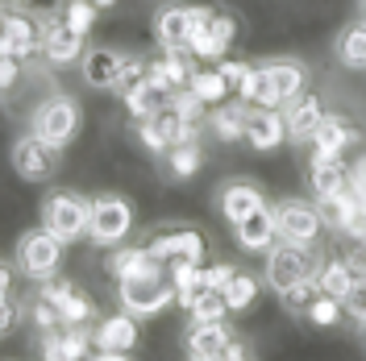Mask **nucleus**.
I'll list each match as a JSON object with an SVG mask.
<instances>
[{"instance_id": "obj_1", "label": "nucleus", "mask_w": 366, "mask_h": 361, "mask_svg": "<svg viewBox=\"0 0 366 361\" xmlns=\"http://www.w3.org/2000/svg\"><path fill=\"white\" fill-rule=\"evenodd\" d=\"M117 299H121V307L134 312V316H162L171 303H179L175 283H171V270L142 274V278H121Z\"/></svg>"}, {"instance_id": "obj_2", "label": "nucleus", "mask_w": 366, "mask_h": 361, "mask_svg": "<svg viewBox=\"0 0 366 361\" xmlns=\"http://www.w3.org/2000/svg\"><path fill=\"white\" fill-rule=\"evenodd\" d=\"M129 228H134V203L125 195H96L92 200V212H88L92 245H104V249L125 245Z\"/></svg>"}, {"instance_id": "obj_3", "label": "nucleus", "mask_w": 366, "mask_h": 361, "mask_svg": "<svg viewBox=\"0 0 366 361\" xmlns=\"http://www.w3.org/2000/svg\"><path fill=\"white\" fill-rule=\"evenodd\" d=\"M29 129L42 137L46 146H54V150H63L75 141L79 133V104L71 100V96H46L42 104L34 108V121H29Z\"/></svg>"}, {"instance_id": "obj_4", "label": "nucleus", "mask_w": 366, "mask_h": 361, "mask_svg": "<svg viewBox=\"0 0 366 361\" xmlns=\"http://www.w3.org/2000/svg\"><path fill=\"white\" fill-rule=\"evenodd\" d=\"M88 212L92 200L75 195V191H50L42 200V228H50L59 241H79V237H88Z\"/></svg>"}, {"instance_id": "obj_5", "label": "nucleus", "mask_w": 366, "mask_h": 361, "mask_svg": "<svg viewBox=\"0 0 366 361\" xmlns=\"http://www.w3.org/2000/svg\"><path fill=\"white\" fill-rule=\"evenodd\" d=\"M308 274H317V262H312L308 245L274 241V245L267 249V287H271L274 295H283L287 287H296L300 278H308Z\"/></svg>"}, {"instance_id": "obj_6", "label": "nucleus", "mask_w": 366, "mask_h": 361, "mask_svg": "<svg viewBox=\"0 0 366 361\" xmlns=\"http://www.w3.org/2000/svg\"><path fill=\"white\" fill-rule=\"evenodd\" d=\"M63 249H67V241H59L50 228H34V233H25L17 241V266H21V274L46 283L63 266Z\"/></svg>"}, {"instance_id": "obj_7", "label": "nucleus", "mask_w": 366, "mask_h": 361, "mask_svg": "<svg viewBox=\"0 0 366 361\" xmlns=\"http://www.w3.org/2000/svg\"><path fill=\"white\" fill-rule=\"evenodd\" d=\"M274 228H279V241H296V245L312 249V241H317L320 228H325V216H320L317 203L287 195V200L274 203Z\"/></svg>"}, {"instance_id": "obj_8", "label": "nucleus", "mask_w": 366, "mask_h": 361, "mask_svg": "<svg viewBox=\"0 0 366 361\" xmlns=\"http://www.w3.org/2000/svg\"><path fill=\"white\" fill-rule=\"evenodd\" d=\"M146 249L159 258L162 266H204L208 241L196 228H167V233H154L146 241Z\"/></svg>"}, {"instance_id": "obj_9", "label": "nucleus", "mask_w": 366, "mask_h": 361, "mask_svg": "<svg viewBox=\"0 0 366 361\" xmlns=\"http://www.w3.org/2000/svg\"><path fill=\"white\" fill-rule=\"evenodd\" d=\"M54 146H46L42 137L34 133H21L17 141H13V150H9V162H13V171L21 175L25 183H46L50 175H54Z\"/></svg>"}, {"instance_id": "obj_10", "label": "nucleus", "mask_w": 366, "mask_h": 361, "mask_svg": "<svg viewBox=\"0 0 366 361\" xmlns=\"http://www.w3.org/2000/svg\"><path fill=\"white\" fill-rule=\"evenodd\" d=\"M242 141L250 150H258V154H274L287 141V116H283V108L250 104V113H246V137Z\"/></svg>"}, {"instance_id": "obj_11", "label": "nucleus", "mask_w": 366, "mask_h": 361, "mask_svg": "<svg viewBox=\"0 0 366 361\" xmlns=\"http://www.w3.org/2000/svg\"><path fill=\"white\" fill-rule=\"evenodd\" d=\"M192 75H196V54H192V50H162L159 59L146 63V79H150L154 88H162L167 96L187 91Z\"/></svg>"}, {"instance_id": "obj_12", "label": "nucleus", "mask_w": 366, "mask_h": 361, "mask_svg": "<svg viewBox=\"0 0 366 361\" xmlns=\"http://www.w3.org/2000/svg\"><path fill=\"white\" fill-rule=\"evenodd\" d=\"M92 345H96V357H104V361L125 357L137 345V316L134 312H117V316L100 320L96 332H92Z\"/></svg>"}, {"instance_id": "obj_13", "label": "nucleus", "mask_w": 366, "mask_h": 361, "mask_svg": "<svg viewBox=\"0 0 366 361\" xmlns=\"http://www.w3.org/2000/svg\"><path fill=\"white\" fill-rule=\"evenodd\" d=\"M262 75H267V91H271L274 108L292 104L300 91L308 88V67L296 63V59H271V63H262Z\"/></svg>"}, {"instance_id": "obj_14", "label": "nucleus", "mask_w": 366, "mask_h": 361, "mask_svg": "<svg viewBox=\"0 0 366 361\" xmlns=\"http://www.w3.org/2000/svg\"><path fill=\"white\" fill-rule=\"evenodd\" d=\"M233 241L246 249V253H267L279 241V228H274V208L258 203L254 212H246L242 220H233Z\"/></svg>"}, {"instance_id": "obj_15", "label": "nucleus", "mask_w": 366, "mask_h": 361, "mask_svg": "<svg viewBox=\"0 0 366 361\" xmlns=\"http://www.w3.org/2000/svg\"><path fill=\"white\" fill-rule=\"evenodd\" d=\"M42 54L50 67H67L75 59H84V34H75L63 17L42 25Z\"/></svg>"}, {"instance_id": "obj_16", "label": "nucleus", "mask_w": 366, "mask_h": 361, "mask_svg": "<svg viewBox=\"0 0 366 361\" xmlns=\"http://www.w3.org/2000/svg\"><path fill=\"white\" fill-rule=\"evenodd\" d=\"M229 340H233V332L225 328V320H208V324H192L187 328V345L183 349L196 361H225Z\"/></svg>"}, {"instance_id": "obj_17", "label": "nucleus", "mask_w": 366, "mask_h": 361, "mask_svg": "<svg viewBox=\"0 0 366 361\" xmlns=\"http://www.w3.org/2000/svg\"><path fill=\"white\" fill-rule=\"evenodd\" d=\"M283 116H287V137L292 141H312L317 125L325 121V100H320L317 91L304 88L292 104H283Z\"/></svg>"}, {"instance_id": "obj_18", "label": "nucleus", "mask_w": 366, "mask_h": 361, "mask_svg": "<svg viewBox=\"0 0 366 361\" xmlns=\"http://www.w3.org/2000/svg\"><path fill=\"white\" fill-rule=\"evenodd\" d=\"M345 183H350V162H345V154H317L312 150V162H308V187H312V195L317 200L337 195Z\"/></svg>"}, {"instance_id": "obj_19", "label": "nucleus", "mask_w": 366, "mask_h": 361, "mask_svg": "<svg viewBox=\"0 0 366 361\" xmlns=\"http://www.w3.org/2000/svg\"><path fill=\"white\" fill-rule=\"evenodd\" d=\"M79 71H84V83L96 91H117V79H121V54L113 46H92L79 59Z\"/></svg>"}, {"instance_id": "obj_20", "label": "nucleus", "mask_w": 366, "mask_h": 361, "mask_svg": "<svg viewBox=\"0 0 366 361\" xmlns=\"http://www.w3.org/2000/svg\"><path fill=\"white\" fill-rule=\"evenodd\" d=\"M92 353V337L84 332V324H63L59 332L42 337V357L46 361H84Z\"/></svg>"}, {"instance_id": "obj_21", "label": "nucleus", "mask_w": 366, "mask_h": 361, "mask_svg": "<svg viewBox=\"0 0 366 361\" xmlns=\"http://www.w3.org/2000/svg\"><path fill=\"white\" fill-rule=\"evenodd\" d=\"M42 295L50 299V303H54V307H59V316H63V324H88V320H92V312H96L88 295H84V291H75V287H71V283H63V278L54 283V274L46 278Z\"/></svg>"}, {"instance_id": "obj_22", "label": "nucleus", "mask_w": 366, "mask_h": 361, "mask_svg": "<svg viewBox=\"0 0 366 361\" xmlns=\"http://www.w3.org/2000/svg\"><path fill=\"white\" fill-rule=\"evenodd\" d=\"M354 141H362V133H358L354 121H345V116H337V113H325V121H320L317 133H312V150H317V154H345Z\"/></svg>"}, {"instance_id": "obj_23", "label": "nucleus", "mask_w": 366, "mask_h": 361, "mask_svg": "<svg viewBox=\"0 0 366 361\" xmlns=\"http://www.w3.org/2000/svg\"><path fill=\"white\" fill-rule=\"evenodd\" d=\"M154 38L162 50H187L192 38V9L187 4H167L159 17H154Z\"/></svg>"}, {"instance_id": "obj_24", "label": "nucleus", "mask_w": 366, "mask_h": 361, "mask_svg": "<svg viewBox=\"0 0 366 361\" xmlns=\"http://www.w3.org/2000/svg\"><path fill=\"white\" fill-rule=\"evenodd\" d=\"M0 29H4V38L13 46V54L17 59H29V54H42V25L34 21V17H25V13H4L0 17Z\"/></svg>"}, {"instance_id": "obj_25", "label": "nucleus", "mask_w": 366, "mask_h": 361, "mask_svg": "<svg viewBox=\"0 0 366 361\" xmlns=\"http://www.w3.org/2000/svg\"><path fill=\"white\" fill-rule=\"evenodd\" d=\"M167 270L159 258L150 253L146 245H113V258H109V274H117V283L121 278H142V274H159Z\"/></svg>"}, {"instance_id": "obj_26", "label": "nucleus", "mask_w": 366, "mask_h": 361, "mask_svg": "<svg viewBox=\"0 0 366 361\" xmlns=\"http://www.w3.org/2000/svg\"><path fill=\"white\" fill-rule=\"evenodd\" d=\"M317 278H320V291L333 295V299H342V303H345V299H350L354 291H358V283H362V278L354 274V266H350L345 258H329V262H325V266L317 270Z\"/></svg>"}, {"instance_id": "obj_27", "label": "nucleus", "mask_w": 366, "mask_h": 361, "mask_svg": "<svg viewBox=\"0 0 366 361\" xmlns=\"http://www.w3.org/2000/svg\"><path fill=\"white\" fill-rule=\"evenodd\" d=\"M246 113H250V104L246 100H233V104H217L212 113H208V125H212V133L221 137L225 146H233V141H242L246 137Z\"/></svg>"}, {"instance_id": "obj_28", "label": "nucleus", "mask_w": 366, "mask_h": 361, "mask_svg": "<svg viewBox=\"0 0 366 361\" xmlns=\"http://www.w3.org/2000/svg\"><path fill=\"white\" fill-rule=\"evenodd\" d=\"M217 203H221V212H225V220L233 225V220H242L246 212H254L258 203H262V191L254 187V183H225L221 187V195H217Z\"/></svg>"}, {"instance_id": "obj_29", "label": "nucleus", "mask_w": 366, "mask_h": 361, "mask_svg": "<svg viewBox=\"0 0 366 361\" xmlns=\"http://www.w3.org/2000/svg\"><path fill=\"white\" fill-rule=\"evenodd\" d=\"M337 63L350 71H366V21L362 17L337 34Z\"/></svg>"}, {"instance_id": "obj_30", "label": "nucleus", "mask_w": 366, "mask_h": 361, "mask_svg": "<svg viewBox=\"0 0 366 361\" xmlns=\"http://www.w3.org/2000/svg\"><path fill=\"white\" fill-rule=\"evenodd\" d=\"M187 91H192L196 100H204L208 108H217V104H225V96H229L233 88L225 83V75H221L217 67H196V75H192Z\"/></svg>"}, {"instance_id": "obj_31", "label": "nucleus", "mask_w": 366, "mask_h": 361, "mask_svg": "<svg viewBox=\"0 0 366 361\" xmlns=\"http://www.w3.org/2000/svg\"><path fill=\"white\" fill-rule=\"evenodd\" d=\"M200 166H204V154H200L196 137H183V141H175V146L167 150V171H171V179H192Z\"/></svg>"}, {"instance_id": "obj_32", "label": "nucleus", "mask_w": 366, "mask_h": 361, "mask_svg": "<svg viewBox=\"0 0 366 361\" xmlns=\"http://www.w3.org/2000/svg\"><path fill=\"white\" fill-rule=\"evenodd\" d=\"M121 100H125V113L134 116V121H146L150 113H159V108L167 104V100H171V96H167L162 88H154V83L146 79V83H137L134 91H125Z\"/></svg>"}, {"instance_id": "obj_33", "label": "nucleus", "mask_w": 366, "mask_h": 361, "mask_svg": "<svg viewBox=\"0 0 366 361\" xmlns=\"http://www.w3.org/2000/svg\"><path fill=\"white\" fill-rule=\"evenodd\" d=\"M187 316H192V324H208V320H225L229 303H225V291H212V287H200V291L192 295L187 303Z\"/></svg>"}, {"instance_id": "obj_34", "label": "nucleus", "mask_w": 366, "mask_h": 361, "mask_svg": "<svg viewBox=\"0 0 366 361\" xmlns=\"http://www.w3.org/2000/svg\"><path fill=\"white\" fill-rule=\"evenodd\" d=\"M254 299H258V278L246 270H237L233 278H229V287H225V303H229V312H246Z\"/></svg>"}, {"instance_id": "obj_35", "label": "nucleus", "mask_w": 366, "mask_h": 361, "mask_svg": "<svg viewBox=\"0 0 366 361\" xmlns=\"http://www.w3.org/2000/svg\"><path fill=\"white\" fill-rule=\"evenodd\" d=\"M317 295H320V278H317V274H308V278H300L296 287H287L279 299H283V307H287V312L304 316V312L317 303Z\"/></svg>"}, {"instance_id": "obj_36", "label": "nucleus", "mask_w": 366, "mask_h": 361, "mask_svg": "<svg viewBox=\"0 0 366 361\" xmlns=\"http://www.w3.org/2000/svg\"><path fill=\"white\" fill-rule=\"evenodd\" d=\"M342 316H345V303H342V299H333V295H325V291H320L317 303L304 312V320H308V324H317V328H333Z\"/></svg>"}, {"instance_id": "obj_37", "label": "nucleus", "mask_w": 366, "mask_h": 361, "mask_svg": "<svg viewBox=\"0 0 366 361\" xmlns=\"http://www.w3.org/2000/svg\"><path fill=\"white\" fill-rule=\"evenodd\" d=\"M167 270H171V283H175L179 303H187L192 295L204 287V266H167Z\"/></svg>"}, {"instance_id": "obj_38", "label": "nucleus", "mask_w": 366, "mask_h": 361, "mask_svg": "<svg viewBox=\"0 0 366 361\" xmlns=\"http://www.w3.org/2000/svg\"><path fill=\"white\" fill-rule=\"evenodd\" d=\"M96 13H100V9H96L92 0H67V9H63V21H67L75 34H84V38H88L92 25H96Z\"/></svg>"}, {"instance_id": "obj_39", "label": "nucleus", "mask_w": 366, "mask_h": 361, "mask_svg": "<svg viewBox=\"0 0 366 361\" xmlns=\"http://www.w3.org/2000/svg\"><path fill=\"white\" fill-rule=\"evenodd\" d=\"M208 29H212V38H217V42H225L229 50H233V42H237V17H233V13H217V9H212Z\"/></svg>"}, {"instance_id": "obj_40", "label": "nucleus", "mask_w": 366, "mask_h": 361, "mask_svg": "<svg viewBox=\"0 0 366 361\" xmlns=\"http://www.w3.org/2000/svg\"><path fill=\"white\" fill-rule=\"evenodd\" d=\"M137 83H146V59H121V79H117V91H134Z\"/></svg>"}, {"instance_id": "obj_41", "label": "nucleus", "mask_w": 366, "mask_h": 361, "mask_svg": "<svg viewBox=\"0 0 366 361\" xmlns=\"http://www.w3.org/2000/svg\"><path fill=\"white\" fill-rule=\"evenodd\" d=\"M17 83H21V59L17 54H4L0 59V96H9Z\"/></svg>"}, {"instance_id": "obj_42", "label": "nucleus", "mask_w": 366, "mask_h": 361, "mask_svg": "<svg viewBox=\"0 0 366 361\" xmlns=\"http://www.w3.org/2000/svg\"><path fill=\"white\" fill-rule=\"evenodd\" d=\"M233 274H237V266H229V262H212V266H204V287H212V291H225Z\"/></svg>"}, {"instance_id": "obj_43", "label": "nucleus", "mask_w": 366, "mask_h": 361, "mask_svg": "<svg viewBox=\"0 0 366 361\" xmlns=\"http://www.w3.org/2000/svg\"><path fill=\"white\" fill-rule=\"evenodd\" d=\"M137 141L150 150V154H167V146H162V137H159V129H154V121L146 116V121H137Z\"/></svg>"}, {"instance_id": "obj_44", "label": "nucleus", "mask_w": 366, "mask_h": 361, "mask_svg": "<svg viewBox=\"0 0 366 361\" xmlns=\"http://www.w3.org/2000/svg\"><path fill=\"white\" fill-rule=\"evenodd\" d=\"M217 71H221V75H225V83L233 91H237V83H242V79H246V71H250V63H242V59H221V63H217Z\"/></svg>"}, {"instance_id": "obj_45", "label": "nucleus", "mask_w": 366, "mask_h": 361, "mask_svg": "<svg viewBox=\"0 0 366 361\" xmlns=\"http://www.w3.org/2000/svg\"><path fill=\"white\" fill-rule=\"evenodd\" d=\"M358 200H366V154H358V162H350V183H345Z\"/></svg>"}, {"instance_id": "obj_46", "label": "nucleus", "mask_w": 366, "mask_h": 361, "mask_svg": "<svg viewBox=\"0 0 366 361\" xmlns=\"http://www.w3.org/2000/svg\"><path fill=\"white\" fill-rule=\"evenodd\" d=\"M250 357H254V349H250V345H242V337H233V340H229L225 361H250Z\"/></svg>"}, {"instance_id": "obj_47", "label": "nucleus", "mask_w": 366, "mask_h": 361, "mask_svg": "<svg viewBox=\"0 0 366 361\" xmlns=\"http://www.w3.org/2000/svg\"><path fill=\"white\" fill-rule=\"evenodd\" d=\"M0 287H13V274H9V266L0 262Z\"/></svg>"}, {"instance_id": "obj_48", "label": "nucleus", "mask_w": 366, "mask_h": 361, "mask_svg": "<svg viewBox=\"0 0 366 361\" xmlns=\"http://www.w3.org/2000/svg\"><path fill=\"white\" fill-rule=\"evenodd\" d=\"M4 54H13V46H9V38H4V29H0V59Z\"/></svg>"}, {"instance_id": "obj_49", "label": "nucleus", "mask_w": 366, "mask_h": 361, "mask_svg": "<svg viewBox=\"0 0 366 361\" xmlns=\"http://www.w3.org/2000/svg\"><path fill=\"white\" fill-rule=\"evenodd\" d=\"M92 4H96V9H113L117 0H92Z\"/></svg>"}, {"instance_id": "obj_50", "label": "nucleus", "mask_w": 366, "mask_h": 361, "mask_svg": "<svg viewBox=\"0 0 366 361\" xmlns=\"http://www.w3.org/2000/svg\"><path fill=\"white\" fill-rule=\"evenodd\" d=\"M358 17L366 21V0H358Z\"/></svg>"}, {"instance_id": "obj_51", "label": "nucleus", "mask_w": 366, "mask_h": 361, "mask_svg": "<svg viewBox=\"0 0 366 361\" xmlns=\"http://www.w3.org/2000/svg\"><path fill=\"white\" fill-rule=\"evenodd\" d=\"M0 337H4V324H0Z\"/></svg>"}, {"instance_id": "obj_52", "label": "nucleus", "mask_w": 366, "mask_h": 361, "mask_svg": "<svg viewBox=\"0 0 366 361\" xmlns=\"http://www.w3.org/2000/svg\"><path fill=\"white\" fill-rule=\"evenodd\" d=\"M0 17H4V9H0Z\"/></svg>"}]
</instances>
